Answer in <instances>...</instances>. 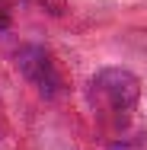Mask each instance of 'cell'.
<instances>
[{
  "instance_id": "cell-2",
  "label": "cell",
  "mask_w": 147,
  "mask_h": 150,
  "mask_svg": "<svg viewBox=\"0 0 147 150\" xmlns=\"http://www.w3.org/2000/svg\"><path fill=\"white\" fill-rule=\"evenodd\" d=\"M16 70L26 77V83L42 99H64L70 93L67 64L45 45H23L16 51Z\"/></svg>"
},
{
  "instance_id": "cell-4",
  "label": "cell",
  "mask_w": 147,
  "mask_h": 150,
  "mask_svg": "<svg viewBox=\"0 0 147 150\" xmlns=\"http://www.w3.org/2000/svg\"><path fill=\"white\" fill-rule=\"evenodd\" d=\"M13 23V0H0V32L10 29Z\"/></svg>"
},
{
  "instance_id": "cell-1",
  "label": "cell",
  "mask_w": 147,
  "mask_h": 150,
  "mask_svg": "<svg viewBox=\"0 0 147 150\" xmlns=\"http://www.w3.org/2000/svg\"><path fill=\"white\" fill-rule=\"evenodd\" d=\"M87 102L102 125L121 128L141 102V80L128 67H99L87 83Z\"/></svg>"
},
{
  "instance_id": "cell-3",
  "label": "cell",
  "mask_w": 147,
  "mask_h": 150,
  "mask_svg": "<svg viewBox=\"0 0 147 150\" xmlns=\"http://www.w3.org/2000/svg\"><path fill=\"white\" fill-rule=\"evenodd\" d=\"M35 6H42L45 13H51V16H61L64 10H67V0H32Z\"/></svg>"
}]
</instances>
